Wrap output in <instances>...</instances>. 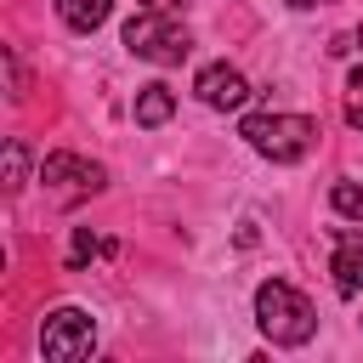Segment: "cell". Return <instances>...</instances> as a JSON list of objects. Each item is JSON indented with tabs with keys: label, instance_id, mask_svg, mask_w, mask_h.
Segmentation results:
<instances>
[{
	"label": "cell",
	"instance_id": "obj_4",
	"mask_svg": "<svg viewBox=\"0 0 363 363\" xmlns=\"http://www.w3.org/2000/svg\"><path fill=\"white\" fill-rule=\"evenodd\" d=\"M91 346H96V323L79 306H62L40 323V352L51 363H79V357H91Z\"/></svg>",
	"mask_w": 363,
	"mask_h": 363
},
{
	"label": "cell",
	"instance_id": "obj_2",
	"mask_svg": "<svg viewBox=\"0 0 363 363\" xmlns=\"http://www.w3.org/2000/svg\"><path fill=\"white\" fill-rule=\"evenodd\" d=\"M244 136H250L255 153H267V159H278V164H295V159L312 153L318 125H312L306 113H250V119H244Z\"/></svg>",
	"mask_w": 363,
	"mask_h": 363
},
{
	"label": "cell",
	"instance_id": "obj_3",
	"mask_svg": "<svg viewBox=\"0 0 363 363\" xmlns=\"http://www.w3.org/2000/svg\"><path fill=\"white\" fill-rule=\"evenodd\" d=\"M125 45H130L136 57L159 62V68H170V62H182V57L193 51V40H187V28L176 23V11H147V6L125 23Z\"/></svg>",
	"mask_w": 363,
	"mask_h": 363
},
{
	"label": "cell",
	"instance_id": "obj_16",
	"mask_svg": "<svg viewBox=\"0 0 363 363\" xmlns=\"http://www.w3.org/2000/svg\"><path fill=\"white\" fill-rule=\"evenodd\" d=\"M357 45H363V28H357Z\"/></svg>",
	"mask_w": 363,
	"mask_h": 363
},
{
	"label": "cell",
	"instance_id": "obj_15",
	"mask_svg": "<svg viewBox=\"0 0 363 363\" xmlns=\"http://www.w3.org/2000/svg\"><path fill=\"white\" fill-rule=\"evenodd\" d=\"M289 6H323V0H289Z\"/></svg>",
	"mask_w": 363,
	"mask_h": 363
},
{
	"label": "cell",
	"instance_id": "obj_5",
	"mask_svg": "<svg viewBox=\"0 0 363 363\" xmlns=\"http://www.w3.org/2000/svg\"><path fill=\"white\" fill-rule=\"evenodd\" d=\"M40 182L45 187H68V193H96L108 176H102V164L79 159V153H45L40 159Z\"/></svg>",
	"mask_w": 363,
	"mask_h": 363
},
{
	"label": "cell",
	"instance_id": "obj_10",
	"mask_svg": "<svg viewBox=\"0 0 363 363\" xmlns=\"http://www.w3.org/2000/svg\"><path fill=\"white\" fill-rule=\"evenodd\" d=\"M91 255H113V244H102L91 227H79V233H74V244H68V272H85V267H91Z\"/></svg>",
	"mask_w": 363,
	"mask_h": 363
},
{
	"label": "cell",
	"instance_id": "obj_12",
	"mask_svg": "<svg viewBox=\"0 0 363 363\" xmlns=\"http://www.w3.org/2000/svg\"><path fill=\"white\" fill-rule=\"evenodd\" d=\"M329 204H335L340 216H363V187H357V182H335Z\"/></svg>",
	"mask_w": 363,
	"mask_h": 363
},
{
	"label": "cell",
	"instance_id": "obj_9",
	"mask_svg": "<svg viewBox=\"0 0 363 363\" xmlns=\"http://www.w3.org/2000/svg\"><path fill=\"white\" fill-rule=\"evenodd\" d=\"M108 11H113V0H57V17L68 28H79V34H91L96 23H108Z\"/></svg>",
	"mask_w": 363,
	"mask_h": 363
},
{
	"label": "cell",
	"instance_id": "obj_8",
	"mask_svg": "<svg viewBox=\"0 0 363 363\" xmlns=\"http://www.w3.org/2000/svg\"><path fill=\"white\" fill-rule=\"evenodd\" d=\"M170 113H176L170 85H142V91H136V125H147V130H153V125H164Z\"/></svg>",
	"mask_w": 363,
	"mask_h": 363
},
{
	"label": "cell",
	"instance_id": "obj_1",
	"mask_svg": "<svg viewBox=\"0 0 363 363\" xmlns=\"http://www.w3.org/2000/svg\"><path fill=\"white\" fill-rule=\"evenodd\" d=\"M255 318H261V329H267L278 346H301V340H312V329H318L312 301H306L295 284H284V278H267V284L255 289Z\"/></svg>",
	"mask_w": 363,
	"mask_h": 363
},
{
	"label": "cell",
	"instance_id": "obj_11",
	"mask_svg": "<svg viewBox=\"0 0 363 363\" xmlns=\"http://www.w3.org/2000/svg\"><path fill=\"white\" fill-rule=\"evenodd\" d=\"M23 170H28V147H23V136H11V142H6V187H11V193L23 187Z\"/></svg>",
	"mask_w": 363,
	"mask_h": 363
},
{
	"label": "cell",
	"instance_id": "obj_13",
	"mask_svg": "<svg viewBox=\"0 0 363 363\" xmlns=\"http://www.w3.org/2000/svg\"><path fill=\"white\" fill-rule=\"evenodd\" d=\"M346 119L363 130V68H352V79H346Z\"/></svg>",
	"mask_w": 363,
	"mask_h": 363
},
{
	"label": "cell",
	"instance_id": "obj_7",
	"mask_svg": "<svg viewBox=\"0 0 363 363\" xmlns=\"http://www.w3.org/2000/svg\"><path fill=\"white\" fill-rule=\"evenodd\" d=\"M329 272H335V289H340V295H357V289H363V233H352V227L335 233V261H329Z\"/></svg>",
	"mask_w": 363,
	"mask_h": 363
},
{
	"label": "cell",
	"instance_id": "obj_6",
	"mask_svg": "<svg viewBox=\"0 0 363 363\" xmlns=\"http://www.w3.org/2000/svg\"><path fill=\"white\" fill-rule=\"evenodd\" d=\"M193 91H199L204 108H244V102H250V79H244L238 68H227V62H210V68L193 79Z\"/></svg>",
	"mask_w": 363,
	"mask_h": 363
},
{
	"label": "cell",
	"instance_id": "obj_14",
	"mask_svg": "<svg viewBox=\"0 0 363 363\" xmlns=\"http://www.w3.org/2000/svg\"><path fill=\"white\" fill-rule=\"evenodd\" d=\"M142 6H147V11H182L187 0H142Z\"/></svg>",
	"mask_w": 363,
	"mask_h": 363
}]
</instances>
